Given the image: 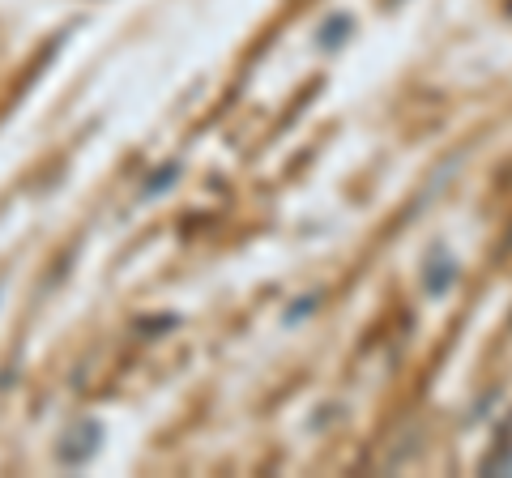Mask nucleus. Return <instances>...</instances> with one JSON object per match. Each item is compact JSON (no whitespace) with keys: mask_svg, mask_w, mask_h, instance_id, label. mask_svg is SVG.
Segmentation results:
<instances>
[{"mask_svg":"<svg viewBox=\"0 0 512 478\" xmlns=\"http://www.w3.org/2000/svg\"><path fill=\"white\" fill-rule=\"evenodd\" d=\"M175 180H180V163H167L163 171H158V175H150V180H146V188H141V201H154V197H163V193H167V188H171Z\"/></svg>","mask_w":512,"mask_h":478,"instance_id":"3","label":"nucleus"},{"mask_svg":"<svg viewBox=\"0 0 512 478\" xmlns=\"http://www.w3.org/2000/svg\"><path fill=\"white\" fill-rule=\"evenodd\" d=\"M457 274H461V269H457V261L448 257V252H436V261H431V265H427V274H423L427 295H431V299L448 295V286L457 282Z\"/></svg>","mask_w":512,"mask_h":478,"instance_id":"2","label":"nucleus"},{"mask_svg":"<svg viewBox=\"0 0 512 478\" xmlns=\"http://www.w3.org/2000/svg\"><path fill=\"white\" fill-rule=\"evenodd\" d=\"M99 436H103V427L99 423H77L69 436L60 440V461L64 466H86V461L99 453Z\"/></svg>","mask_w":512,"mask_h":478,"instance_id":"1","label":"nucleus"},{"mask_svg":"<svg viewBox=\"0 0 512 478\" xmlns=\"http://www.w3.org/2000/svg\"><path fill=\"white\" fill-rule=\"evenodd\" d=\"M312 308H316V299H312V295H308V299H299V308H295V312H286V321L295 325V321H303V316H308Z\"/></svg>","mask_w":512,"mask_h":478,"instance_id":"5","label":"nucleus"},{"mask_svg":"<svg viewBox=\"0 0 512 478\" xmlns=\"http://www.w3.org/2000/svg\"><path fill=\"white\" fill-rule=\"evenodd\" d=\"M350 39V18H346V13H338V18H329L325 26H320V47H329V52H333V47H342Z\"/></svg>","mask_w":512,"mask_h":478,"instance_id":"4","label":"nucleus"}]
</instances>
